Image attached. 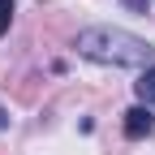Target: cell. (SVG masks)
Here are the masks:
<instances>
[{
    "label": "cell",
    "mask_w": 155,
    "mask_h": 155,
    "mask_svg": "<svg viewBox=\"0 0 155 155\" xmlns=\"http://www.w3.org/2000/svg\"><path fill=\"white\" fill-rule=\"evenodd\" d=\"M78 52L86 61H99L112 69H155V48L138 35H125V30H112V26H91L78 35Z\"/></svg>",
    "instance_id": "cell-1"
},
{
    "label": "cell",
    "mask_w": 155,
    "mask_h": 155,
    "mask_svg": "<svg viewBox=\"0 0 155 155\" xmlns=\"http://www.w3.org/2000/svg\"><path fill=\"white\" fill-rule=\"evenodd\" d=\"M155 129V116H151V108H129L125 112V138H134V142H138V138H147V134Z\"/></svg>",
    "instance_id": "cell-2"
},
{
    "label": "cell",
    "mask_w": 155,
    "mask_h": 155,
    "mask_svg": "<svg viewBox=\"0 0 155 155\" xmlns=\"http://www.w3.org/2000/svg\"><path fill=\"white\" fill-rule=\"evenodd\" d=\"M134 91H138L142 108H151V104H155V69H142V73H138V82H134Z\"/></svg>",
    "instance_id": "cell-3"
},
{
    "label": "cell",
    "mask_w": 155,
    "mask_h": 155,
    "mask_svg": "<svg viewBox=\"0 0 155 155\" xmlns=\"http://www.w3.org/2000/svg\"><path fill=\"white\" fill-rule=\"evenodd\" d=\"M9 22H13V0H0V35L9 30Z\"/></svg>",
    "instance_id": "cell-4"
},
{
    "label": "cell",
    "mask_w": 155,
    "mask_h": 155,
    "mask_svg": "<svg viewBox=\"0 0 155 155\" xmlns=\"http://www.w3.org/2000/svg\"><path fill=\"white\" fill-rule=\"evenodd\" d=\"M5 125H9V112H5V108H0V129H5Z\"/></svg>",
    "instance_id": "cell-5"
}]
</instances>
